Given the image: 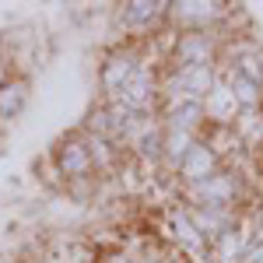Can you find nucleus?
Segmentation results:
<instances>
[{
  "label": "nucleus",
  "instance_id": "f257e3e1",
  "mask_svg": "<svg viewBox=\"0 0 263 263\" xmlns=\"http://www.w3.org/2000/svg\"><path fill=\"white\" fill-rule=\"evenodd\" d=\"M168 4L172 0H123L109 7L116 25V39L123 42H151L168 28Z\"/></svg>",
  "mask_w": 263,
  "mask_h": 263
},
{
  "label": "nucleus",
  "instance_id": "f03ea898",
  "mask_svg": "<svg viewBox=\"0 0 263 263\" xmlns=\"http://www.w3.org/2000/svg\"><path fill=\"white\" fill-rule=\"evenodd\" d=\"M144 63V42H109L99 53L95 63V88H99L102 102H112L123 88L130 84V78L137 74V67Z\"/></svg>",
  "mask_w": 263,
  "mask_h": 263
},
{
  "label": "nucleus",
  "instance_id": "7ed1b4c3",
  "mask_svg": "<svg viewBox=\"0 0 263 263\" xmlns=\"http://www.w3.org/2000/svg\"><path fill=\"white\" fill-rule=\"evenodd\" d=\"M239 18L235 4L224 0H172L168 4V28L172 32H221Z\"/></svg>",
  "mask_w": 263,
  "mask_h": 263
},
{
  "label": "nucleus",
  "instance_id": "20e7f679",
  "mask_svg": "<svg viewBox=\"0 0 263 263\" xmlns=\"http://www.w3.org/2000/svg\"><path fill=\"white\" fill-rule=\"evenodd\" d=\"M49 158H53V165H57V172H60V179H63V193H67L70 186L102 182L99 172H95V162H91V151H88V144H84L81 126H74L70 134H63L60 141L53 144Z\"/></svg>",
  "mask_w": 263,
  "mask_h": 263
},
{
  "label": "nucleus",
  "instance_id": "39448f33",
  "mask_svg": "<svg viewBox=\"0 0 263 263\" xmlns=\"http://www.w3.org/2000/svg\"><path fill=\"white\" fill-rule=\"evenodd\" d=\"M221 155L211 147V141L207 137H200V141L193 144L190 151H186V158L179 162V168H176V176H172V182H176V193H179L182 186H197V182L211 179L218 168H221Z\"/></svg>",
  "mask_w": 263,
  "mask_h": 263
},
{
  "label": "nucleus",
  "instance_id": "423d86ee",
  "mask_svg": "<svg viewBox=\"0 0 263 263\" xmlns=\"http://www.w3.org/2000/svg\"><path fill=\"white\" fill-rule=\"evenodd\" d=\"M186 211L197 224V232L207 239V246H214L224 232H232L242 221V214H249V211H232V207H193V203H186Z\"/></svg>",
  "mask_w": 263,
  "mask_h": 263
},
{
  "label": "nucleus",
  "instance_id": "0eeeda50",
  "mask_svg": "<svg viewBox=\"0 0 263 263\" xmlns=\"http://www.w3.org/2000/svg\"><path fill=\"white\" fill-rule=\"evenodd\" d=\"M28 102H32V81L11 74L7 81L0 84V123H4V126L14 123L21 112L28 109Z\"/></svg>",
  "mask_w": 263,
  "mask_h": 263
},
{
  "label": "nucleus",
  "instance_id": "6e6552de",
  "mask_svg": "<svg viewBox=\"0 0 263 263\" xmlns=\"http://www.w3.org/2000/svg\"><path fill=\"white\" fill-rule=\"evenodd\" d=\"M203 112H207V126H235V120H239V105H235V99H232L224 78H218V84L207 91Z\"/></svg>",
  "mask_w": 263,
  "mask_h": 263
},
{
  "label": "nucleus",
  "instance_id": "1a4fd4ad",
  "mask_svg": "<svg viewBox=\"0 0 263 263\" xmlns=\"http://www.w3.org/2000/svg\"><path fill=\"white\" fill-rule=\"evenodd\" d=\"M162 263H190V260H182V256H179V253H176V249H168V256H165Z\"/></svg>",
  "mask_w": 263,
  "mask_h": 263
},
{
  "label": "nucleus",
  "instance_id": "9d476101",
  "mask_svg": "<svg viewBox=\"0 0 263 263\" xmlns=\"http://www.w3.org/2000/svg\"><path fill=\"white\" fill-rule=\"evenodd\" d=\"M7 78H11V67H7V63H4V57H0V84L7 81Z\"/></svg>",
  "mask_w": 263,
  "mask_h": 263
},
{
  "label": "nucleus",
  "instance_id": "9b49d317",
  "mask_svg": "<svg viewBox=\"0 0 263 263\" xmlns=\"http://www.w3.org/2000/svg\"><path fill=\"white\" fill-rule=\"evenodd\" d=\"M260 57H263V42H260Z\"/></svg>",
  "mask_w": 263,
  "mask_h": 263
}]
</instances>
